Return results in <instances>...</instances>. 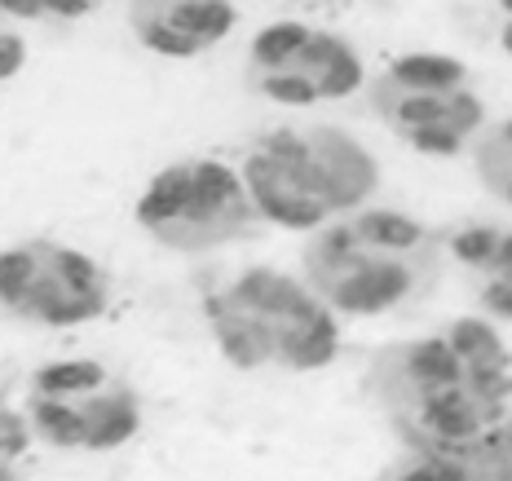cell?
Instances as JSON below:
<instances>
[{"label": "cell", "mask_w": 512, "mask_h": 481, "mask_svg": "<svg viewBox=\"0 0 512 481\" xmlns=\"http://www.w3.org/2000/svg\"><path fill=\"white\" fill-rule=\"evenodd\" d=\"M0 481H18V468H14V459H5V455H0Z\"/></svg>", "instance_id": "ac0fdd59"}, {"label": "cell", "mask_w": 512, "mask_h": 481, "mask_svg": "<svg viewBox=\"0 0 512 481\" xmlns=\"http://www.w3.org/2000/svg\"><path fill=\"white\" fill-rule=\"evenodd\" d=\"M111 274L98 256L62 239H18L0 248V314L27 327L71 331L111 309Z\"/></svg>", "instance_id": "ba28073f"}, {"label": "cell", "mask_w": 512, "mask_h": 481, "mask_svg": "<svg viewBox=\"0 0 512 481\" xmlns=\"http://www.w3.org/2000/svg\"><path fill=\"white\" fill-rule=\"evenodd\" d=\"M376 481H512V455L495 429L477 442L407 446Z\"/></svg>", "instance_id": "7c38bea8"}, {"label": "cell", "mask_w": 512, "mask_h": 481, "mask_svg": "<svg viewBox=\"0 0 512 481\" xmlns=\"http://www.w3.org/2000/svg\"><path fill=\"white\" fill-rule=\"evenodd\" d=\"M499 437H504V446H508V455H512V415L499 424Z\"/></svg>", "instance_id": "d6986e66"}, {"label": "cell", "mask_w": 512, "mask_h": 481, "mask_svg": "<svg viewBox=\"0 0 512 481\" xmlns=\"http://www.w3.org/2000/svg\"><path fill=\"white\" fill-rule=\"evenodd\" d=\"M204 323L234 371L309 376L340 358V318L314 287L274 265H243L204 296Z\"/></svg>", "instance_id": "277c9868"}, {"label": "cell", "mask_w": 512, "mask_h": 481, "mask_svg": "<svg viewBox=\"0 0 512 481\" xmlns=\"http://www.w3.org/2000/svg\"><path fill=\"white\" fill-rule=\"evenodd\" d=\"M442 248L464 274L477 309L495 323H512V226H460Z\"/></svg>", "instance_id": "8fae6325"}, {"label": "cell", "mask_w": 512, "mask_h": 481, "mask_svg": "<svg viewBox=\"0 0 512 481\" xmlns=\"http://www.w3.org/2000/svg\"><path fill=\"white\" fill-rule=\"evenodd\" d=\"M446 270L442 239L402 208L362 203L309 230L301 279L336 318H384L433 296Z\"/></svg>", "instance_id": "7a4b0ae2"}, {"label": "cell", "mask_w": 512, "mask_h": 481, "mask_svg": "<svg viewBox=\"0 0 512 481\" xmlns=\"http://www.w3.org/2000/svg\"><path fill=\"white\" fill-rule=\"evenodd\" d=\"M362 389L402 446L477 442L508 420L512 349L486 318H455L380 345Z\"/></svg>", "instance_id": "6da1fadb"}, {"label": "cell", "mask_w": 512, "mask_h": 481, "mask_svg": "<svg viewBox=\"0 0 512 481\" xmlns=\"http://www.w3.org/2000/svg\"><path fill=\"white\" fill-rule=\"evenodd\" d=\"M499 14H504V27H499V45L512 53V0H499Z\"/></svg>", "instance_id": "e0dca14e"}, {"label": "cell", "mask_w": 512, "mask_h": 481, "mask_svg": "<svg viewBox=\"0 0 512 481\" xmlns=\"http://www.w3.org/2000/svg\"><path fill=\"white\" fill-rule=\"evenodd\" d=\"M243 80L256 98L274 106H318L354 98L367 84V67L345 36L279 18L252 36Z\"/></svg>", "instance_id": "9c48e42d"}, {"label": "cell", "mask_w": 512, "mask_h": 481, "mask_svg": "<svg viewBox=\"0 0 512 481\" xmlns=\"http://www.w3.org/2000/svg\"><path fill=\"white\" fill-rule=\"evenodd\" d=\"M256 217L309 234L376 199L380 164L349 128L283 124L252 142L239 168Z\"/></svg>", "instance_id": "3957f363"}, {"label": "cell", "mask_w": 512, "mask_h": 481, "mask_svg": "<svg viewBox=\"0 0 512 481\" xmlns=\"http://www.w3.org/2000/svg\"><path fill=\"white\" fill-rule=\"evenodd\" d=\"M102 0H0L9 23H80Z\"/></svg>", "instance_id": "5bb4252c"}, {"label": "cell", "mask_w": 512, "mask_h": 481, "mask_svg": "<svg viewBox=\"0 0 512 481\" xmlns=\"http://www.w3.org/2000/svg\"><path fill=\"white\" fill-rule=\"evenodd\" d=\"M133 221L151 243L177 256H208L252 239L261 226L239 168L208 155L159 168L133 203Z\"/></svg>", "instance_id": "52a82bcc"}, {"label": "cell", "mask_w": 512, "mask_h": 481, "mask_svg": "<svg viewBox=\"0 0 512 481\" xmlns=\"http://www.w3.org/2000/svg\"><path fill=\"white\" fill-rule=\"evenodd\" d=\"M239 23L234 0H128V31L155 58H204Z\"/></svg>", "instance_id": "30bf717a"}, {"label": "cell", "mask_w": 512, "mask_h": 481, "mask_svg": "<svg viewBox=\"0 0 512 481\" xmlns=\"http://www.w3.org/2000/svg\"><path fill=\"white\" fill-rule=\"evenodd\" d=\"M468 151H473V173L482 181V190L495 203L512 208V115L482 124V133L468 142Z\"/></svg>", "instance_id": "4fadbf2b"}, {"label": "cell", "mask_w": 512, "mask_h": 481, "mask_svg": "<svg viewBox=\"0 0 512 481\" xmlns=\"http://www.w3.org/2000/svg\"><path fill=\"white\" fill-rule=\"evenodd\" d=\"M27 446H31V429L23 420V406H14L0 393V455L18 464V459L27 455Z\"/></svg>", "instance_id": "9a60e30c"}, {"label": "cell", "mask_w": 512, "mask_h": 481, "mask_svg": "<svg viewBox=\"0 0 512 481\" xmlns=\"http://www.w3.org/2000/svg\"><path fill=\"white\" fill-rule=\"evenodd\" d=\"M23 67H27V40L18 31V23H9L0 14V84H9Z\"/></svg>", "instance_id": "2e32d148"}, {"label": "cell", "mask_w": 512, "mask_h": 481, "mask_svg": "<svg viewBox=\"0 0 512 481\" xmlns=\"http://www.w3.org/2000/svg\"><path fill=\"white\" fill-rule=\"evenodd\" d=\"M371 115L398 137L407 151L451 159L468 151L486 124V102L473 71L451 53H402L367 84Z\"/></svg>", "instance_id": "8992f818"}, {"label": "cell", "mask_w": 512, "mask_h": 481, "mask_svg": "<svg viewBox=\"0 0 512 481\" xmlns=\"http://www.w3.org/2000/svg\"><path fill=\"white\" fill-rule=\"evenodd\" d=\"M31 442L71 455L124 451L142 433V393L98 358H58L31 371L23 389Z\"/></svg>", "instance_id": "5b68a950"}]
</instances>
